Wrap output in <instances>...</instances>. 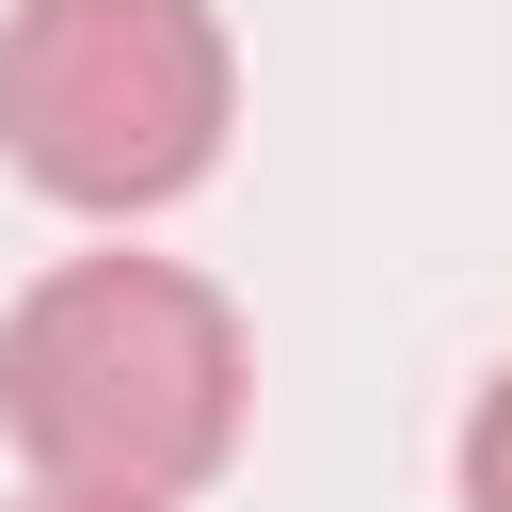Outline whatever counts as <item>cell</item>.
<instances>
[{"label": "cell", "instance_id": "obj_4", "mask_svg": "<svg viewBox=\"0 0 512 512\" xmlns=\"http://www.w3.org/2000/svg\"><path fill=\"white\" fill-rule=\"evenodd\" d=\"M16 512H144V496H48V480H32V496H16Z\"/></svg>", "mask_w": 512, "mask_h": 512}, {"label": "cell", "instance_id": "obj_2", "mask_svg": "<svg viewBox=\"0 0 512 512\" xmlns=\"http://www.w3.org/2000/svg\"><path fill=\"white\" fill-rule=\"evenodd\" d=\"M240 128V48L208 0H16L0 16V160L80 208L144 224L224 176Z\"/></svg>", "mask_w": 512, "mask_h": 512}, {"label": "cell", "instance_id": "obj_3", "mask_svg": "<svg viewBox=\"0 0 512 512\" xmlns=\"http://www.w3.org/2000/svg\"><path fill=\"white\" fill-rule=\"evenodd\" d=\"M448 496H464V512H512V368L464 400V432H448Z\"/></svg>", "mask_w": 512, "mask_h": 512}, {"label": "cell", "instance_id": "obj_1", "mask_svg": "<svg viewBox=\"0 0 512 512\" xmlns=\"http://www.w3.org/2000/svg\"><path fill=\"white\" fill-rule=\"evenodd\" d=\"M256 416V336L192 256H64L0 320V432L48 496H208Z\"/></svg>", "mask_w": 512, "mask_h": 512}]
</instances>
